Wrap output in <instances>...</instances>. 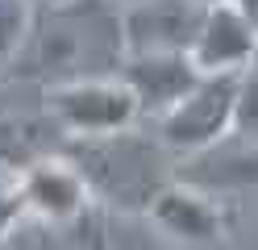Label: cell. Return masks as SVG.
Here are the masks:
<instances>
[{
    "label": "cell",
    "mask_w": 258,
    "mask_h": 250,
    "mask_svg": "<svg viewBox=\"0 0 258 250\" xmlns=\"http://www.w3.org/2000/svg\"><path fill=\"white\" fill-rule=\"evenodd\" d=\"M117 9H134V5H142V0H112Z\"/></svg>",
    "instance_id": "cell-18"
},
{
    "label": "cell",
    "mask_w": 258,
    "mask_h": 250,
    "mask_svg": "<svg viewBox=\"0 0 258 250\" xmlns=\"http://www.w3.org/2000/svg\"><path fill=\"white\" fill-rule=\"evenodd\" d=\"M42 100H46L50 121L62 129L67 142L71 138H104V133H121V129L142 125V109L121 75L50 88V92H42Z\"/></svg>",
    "instance_id": "cell-4"
},
{
    "label": "cell",
    "mask_w": 258,
    "mask_h": 250,
    "mask_svg": "<svg viewBox=\"0 0 258 250\" xmlns=\"http://www.w3.org/2000/svg\"><path fill=\"white\" fill-rule=\"evenodd\" d=\"M200 5H208V9H221V5H233V0H200Z\"/></svg>",
    "instance_id": "cell-17"
},
{
    "label": "cell",
    "mask_w": 258,
    "mask_h": 250,
    "mask_svg": "<svg viewBox=\"0 0 258 250\" xmlns=\"http://www.w3.org/2000/svg\"><path fill=\"white\" fill-rule=\"evenodd\" d=\"M146 221L163 233L167 242L183 246V250H217L229 242L233 233V200L208 196L191 183L175 179L171 188L154 200V209Z\"/></svg>",
    "instance_id": "cell-5"
},
{
    "label": "cell",
    "mask_w": 258,
    "mask_h": 250,
    "mask_svg": "<svg viewBox=\"0 0 258 250\" xmlns=\"http://www.w3.org/2000/svg\"><path fill=\"white\" fill-rule=\"evenodd\" d=\"M121 79L142 109V125H158L200 88L204 71L191 55H129Z\"/></svg>",
    "instance_id": "cell-7"
},
{
    "label": "cell",
    "mask_w": 258,
    "mask_h": 250,
    "mask_svg": "<svg viewBox=\"0 0 258 250\" xmlns=\"http://www.w3.org/2000/svg\"><path fill=\"white\" fill-rule=\"evenodd\" d=\"M17 179H21L29 217L42 221L46 229H54V233H67L71 225H79L92 213V192H88L84 175H79L62 155L38 159L34 167H25Z\"/></svg>",
    "instance_id": "cell-8"
},
{
    "label": "cell",
    "mask_w": 258,
    "mask_h": 250,
    "mask_svg": "<svg viewBox=\"0 0 258 250\" xmlns=\"http://www.w3.org/2000/svg\"><path fill=\"white\" fill-rule=\"evenodd\" d=\"M191 59L204 75H246L258 67V29L237 9V0L208 13Z\"/></svg>",
    "instance_id": "cell-9"
},
{
    "label": "cell",
    "mask_w": 258,
    "mask_h": 250,
    "mask_svg": "<svg viewBox=\"0 0 258 250\" xmlns=\"http://www.w3.org/2000/svg\"><path fill=\"white\" fill-rule=\"evenodd\" d=\"M25 217H29V205H25L21 179L17 175H0V242H5Z\"/></svg>",
    "instance_id": "cell-13"
},
{
    "label": "cell",
    "mask_w": 258,
    "mask_h": 250,
    "mask_svg": "<svg viewBox=\"0 0 258 250\" xmlns=\"http://www.w3.org/2000/svg\"><path fill=\"white\" fill-rule=\"evenodd\" d=\"M237 88H241V75H204L200 88L191 92L167 121H158L150 129L163 138V146L179 163L196 159V155H204V150L221 146L225 138H233Z\"/></svg>",
    "instance_id": "cell-3"
},
{
    "label": "cell",
    "mask_w": 258,
    "mask_h": 250,
    "mask_svg": "<svg viewBox=\"0 0 258 250\" xmlns=\"http://www.w3.org/2000/svg\"><path fill=\"white\" fill-rule=\"evenodd\" d=\"M208 5L200 0H142L121 9L125 50L129 55H191L208 21Z\"/></svg>",
    "instance_id": "cell-6"
},
{
    "label": "cell",
    "mask_w": 258,
    "mask_h": 250,
    "mask_svg": "<svg viewBox=\"0 0 258 250\" xmlns=\"http://www.w3.org/2000/svg\"><path fill=\"white\" fill-rule=\"evenodd\" d=\"M34 29V5L29 0H0V83L13 79L21 50Z\"/></svg>",
    "instance_id": "cell-11"
},
{
    "label": "cell",
    "mask_w": 258,
    "mask_h": 250,
    "mask_svg": "<svg viewBox=\"0 0 258 250\" xmlns=\"http://www.w3.org/2000/svg\"><path fill=\"white\" fill-rule=\"evenodd\" d=\"M237 9L246 13L250 21H254V29H258V0H237Z\"/></svg>",
    "instance_id": "cell-15"
},
{
    "label": "cell",
    "mask_w": 258,
    "mask_h": 250,
    "mask_svg": "<svg viewBox=\"0 0 258 250\" xmlns=\"http://www.w3.org/2000/svg\"><path fill=\"white\" fill-rule=\"evenodd\" d=\"M62 159L84 175L92 205L112 217H150L154 200L179 179V159L150 125L104 138H71L62 146Z\"/></svg>",
    "instance_id": "cell-2"
},
{
    "label": "cell",
    "mask_w": 258,
    "mask_h": 250,
    "mask_svg": "<svg viewBox=\"0 0 258 250\" xmlns=\"http://www.w3.org/2000/svg\"><path fill=\"white\" fill-rule=\"evenodd\" d=\"M179 183H191L221 200H229V192L241 188H258V150L237 138H225L221 146L179 163Z\"/></svg>",
    "instance_id": "cell-10"
},
{
    "label": "cell",
    "mask_w": 258,
    "mask_h": 250,
    "mask_svg": "<svg viewBox=\"0 0 258 250\" xmlns=\"http://www.w3.org/2000/svg\"><path fill=\"white\" fill-rule=\"evenodd\" d=\"M38 250H75L62 233H42V242H38Z\"/></svg>",
    "instance_id": "cell-14"
},
{
    "label": "cell",
    "mask_w": 258,
    "mask_h": 250,
    "mask_svg": "<svg viewBox=\"0 0 258 250\" xmlns=\"http://www.w3.org/2000/svg\"><path fill=\"white\" fill-rule=\"evenodd\" d=\"M233 138L258 150V67L241 75V88H237V121H233Z\"/></svg>",
    "instance_id": "cell-12"
},
{
    "label": "cell",
    "mask_w": 258,
    "mask_h": 250,
    "mask_svg": "<svg viewBox=\"0 0 258 250\" xmlns=\"http://www.w3.org/2000/svg\"><path fill=\"white\" fill-rule=\"evenodd\" d=\"M129 59L121 9L112 0H67L34 9V29L13 67V83L38 92L84 79H112Z\"/></svg>",
    "instance_id": "cell-1"
},
{
    "label": "cell",
    "mask_w": 258,
    "mask_h": 250,
    "mask_svg": "<svg viewBox=\"0 0 258 250\" xmlns=\"http://www.w3.org/2000/svg\"><path fill=\"white\" fill-rule=\"evenodd\" d=\"M34 9H50V5H67V0H29Z\"/></svg>",
    "instance_id": "cell-16"
}]
</instances>
